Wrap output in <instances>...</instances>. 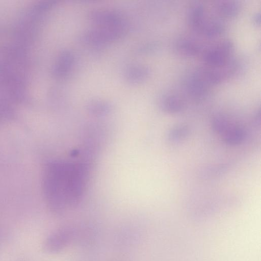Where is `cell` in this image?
<instances>
[{"mask_svg":"<svg viewBox=\"0 0 261 261\" xmlns=\"http://www.w3.org/2000/svg\"><path fill=\"white\" fill-rule=\"evenodd\" d=\"M215 9L220 16L226 18H232L239 13L240 5L235 1H218L215 5Z\"/></svg>","mask_w":261,"mask_h":261,"instance_id":"obj_11","label":"cell"},{"mask_svg":"<svg viewBox=\"0 0 261 261\" xmlns=\"http://www.w3.org/2000/svg\"><path fill=\"white\" fill-rule=\"evenodd\" d=\"M88 108L93 113L102 114L108 113L111 109V106L103 100H94L88 103Z\"/></svg>","mask_w":261,"mask_h":261,"instance_id":"obj_16","label":"cell"},{"mask_svg":"<svg viewBox=\"0 0 261 261\" xmlns=\"http://www.w3.org/2000/svg\"><path fill=\"white\" fill-rule=\"evenodd\" d=\"M87 170L81 164L55 162L46 171L45 191L50 208L56 213L79 202L84 189Z\"/></svg>","mask_w":261,"mask_h":261,"instance_id":"obj_1","label":"cell"},{"mask_svg":"<svg viewBox=\"0 0 261 261\" xmlns=\"http://www.w3.org/2000/svg\"><path fill=\"white\" fill-rule=\"evenodd\" d=\"M247 133L240 126L230 127L223 134V139L225 144L235 146L241 144L246 139Z\"/></svg>","mask_w":261,"mask_h":261,"instance_id":"obj_12","label":"cell"},{"mask_svg":"<svg viewBox=\"0 0 261 261\" xmlns=\"http://www.w3.org/2000/svg\"><path fill=\"white\" fill-rule=\"evenodd\" d=\"M233 49L232 42L228 40H224L207 49L204 53L203 60L209 67H222L230 60Z\"/></svg>","mask_w":261,"mask_h":261,"instance_id":"obj_3","label":"cell"},{"mask_svg":"<svg viewBox=\"0 0 261 261\" xmlns=\"http://www.w3.org/2000/svg\"><path fill=\"white\" fill-rule=\"evenodd\" d=\"M225 25L221 20H207L199 33L208 38L216 37L224 32Z\"/></svg>","mask_w":261,"mask_h":261,"instance_id":"obj_13","label":"cell"},{"mask_svg":"<svg viewBox=\"0 0 261 261\" xmlns=\"http://www.w3.org/2000/svg\"><path fill=\"white\" fill-rule=\"evenodd\" d=\"M175 49L180 54L187 57H194L201 50L200 45L190 38H181L175 43Z\"/></svg>","mask_w":261,"mask_h":261,"instance_id":"obj_9","label":"cell"},{"mask_svg":"<svg viewBox=\"0 0 261 261\" xmlns=\"http://www.w3.org/2000/svg\"><path fill=\"white\" fill-rule=\"evenodd\" d=\"M75 63V57L69 50H64L59 55L54 68L55 76L59 79L66 77L70 73Z\"/></svg>","mask_w":261,"mask_h":261,"instance_id":"obj_6","label":"cell"},{"mask_svg":"<svg viewBox=\"0 0 261 261\" xmlns=\"http://www.w3.org/2000/svg\"><path fill=\"white\" fill-rule=\"evenodd\" d=\"M209 84L203 75L202 69L191 73L186 81V89L189 95L195 99H201L206 95Z\"/></svg>","mask_w":261,"mask_h":261,"instance_id":"obj_4","label":"cell"},{"mask_svg":"<svg viewBox=\"0 0 261 261\" xmlns=\"http://www.w3.org/2000/svg\"><path fill=\"white\" fill-rule=\"evenodd\" d=\"M158 48V44L151 43L141 46L138 48V52L141 54L151 53L155 51Z\"/></svg>","mask_w":261,"mask_h":261,"instance_id":"obj_18","label":"cell"},{"mask_svg":"<svg viewBox=\"0 0 261 261\" xmlns=\"http://www.w3.org/2000/svg\"><path fill=\"white\" fill-rule=\"evenodd\" d=\"M188 22L196 31L199 32L207 19L204 6L200 3L193 5L188 12Z\"/></svg>","mask_w":261,"mask_h":261,"instance_id":"obj_7","label":"cell"},{"mask_svg":"<svg viewBox=\"0 0 261 261\" xmlns=\"http://www.w3.org/2000/svg\"><path fill=\"white\" fill-rule=\"evenodd\" d=\"M227 167L225 165H219L218 166H214L212 167L205 169V171L203 173L204 175L208 176H213L217 174H221L226 169Z\"/></svg>","mask_w":261,"mask_h":261,"instance_id":"obj_17","label":"cell"},{"mask_svg":"<svg viewBox=\"0 0 261 261\" xmlns=\"http://www.w3.org/2000/svg\"><path fill=\"white\" fill-rule=\"evenodd\" d=\"M211 127L214 132L223 134L230 127L228 118L223 114H217L213 117Z\"/></svg>","mask_w":261,"mask_h":261,"instance_id":"obj_14","label":"cell"},{"mask_svg":"<svg viewBox=\"0 0 261 261\" xmlns=\"http://www.w3.org/2000/svg\"><path fill=\"white\" fill-rule=\"evenodd\" d=\"M151 74L149 68L145 65H135L128 67L125 71L124 76L127 82L138 84L146 81Z\"/></svg>","mask_w":261,"mask_h":261,"instance_id":"obj_8","label":"cell"},{"mask_svg":"<svg viewBox=\"0 0 261 261\" xmlns=\"http://www.w3.org/2000/svg\"><path fill=\"white\" fill-rule=\"evenodd\" d=\"M90 18L96 27L114 25L125 20L118 12L107 10L93 11L90 14Z\"/></svg>","mask_w":261,"mask_h":261,"instance_id":"obj_5","label":"cell"},{"mask_svg":"<svg viewBox=\"0 0 261 261\" xmlns=\"http://www.w3.org/2000/svg\"><path fill=\"white\" fill-rule=\"evenodd\" d=\"M160 105L164 111L171 114L178 113L184 108L182 99L173 94L164 95L161 98Z\"/></svg>","mask_w":261,"mask_h":261,"instance_id":"obj_10","label":"cell"},{"mask_svg":"<svg viewBox=\"0 0 261 261\" xmlns=\"http://www.w3.org/2000/svg\"><path fill=\"white\" fill-rule=\"evenodd\" d=\"M188 133L189 129L187 126L177 125L169 131L167 135L168 139L171 142H177L186 138Z\"/></svg>","mask_w":261,"mask_h":261,"instance_id":"obj_15","label":"cell"},{"mask_svg":"<svg viewBox=\"0 0 261 261\" xmlns=\"http://www.w3.org/2000/svg\"><path fill=\"white\" fill-rule=\"evenodd\" d=\"M253 23L256 25H260V15L259 13H256L252 18Z\"/></svg>","mask_w":261,"mask_h":261,"instance_id":"obj_19","label":"cell"},{"mask_svg":"<svg viewBox=\"0 0 261 261\" xmlns=\"http://www.w3.org/2000/svg\"><path fill=\"white\" fill-rule=\"evenodd\" d=\"M74 230L69 226H63L50 233L43 243V249L47 253H56L64 250L71 242Z\"/></svg>","mask_w":261,"mask_h":261,"instance_id":"obj_2","label":"cell"}]
</instances>
